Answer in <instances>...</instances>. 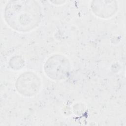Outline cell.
Instances as JSON below:
<instances>
[{
    "label": "cell",
    "mask_w": 126,
    "mask_h": 126,
    "mask_svg": "<svg viewBox=\"0 0 126 126\" xmlns=\"http://www.w3.org/2000/svg\"><path fill=\"white\" fill-rule=\"evenodd\" d=\"M41 7L34 0H12L5 6V21L12 29L20 32L32 31L39 24Z\"/></svg>",
    "instance_id": "obj_1"
},
{
    "label": "cell",
    "mask_w": 126,
    "mask_h": 126,
    "mask_svg": "<svg viewBox=\"0 0 126 126\" xmlns=\"http://www.w3.org/2000/svg\"><path fill=\"white\" fill-rule=\"evenodd\" d=\"M40 78L34 72L27 71L22 73L17 79L15 87L21 94L32 96L37 94L41 88Z\"/></svg>",
    "instance_id": "obj_3"
},
{
    "label": "cell",
    "mask_w": 126,
    "mask_h": 126,
    "mask_svg": "<svg viewBox=\"0 0 126 126\" xmlns=\"http://www.w3.org/2000/svg\"><path fill=\"white\" fill-rule=\"evenodd\" d=\"M93 12L102 18L112 17L117 10V4L115 1H93L91 5Z\"/></svg>",
    "instance_id": "obj_4"
},
{
    "label": "cell",
    "mask_w": 126,
    "mask_h": 126,
    "mask_svg": "<svg viewBox=\"0 0 126 126\" xmlns=\"http://www.w3.org/2000/svg\"><path fill=\"white\" fill-rule=\"evenodd\" d=\"M70 63L68 59L61 54L50 57L44 65V70L47 76L54 80H62L69 76Z\"/></svg>",
    "instance_id": "obj_2"
}]
</instances>
